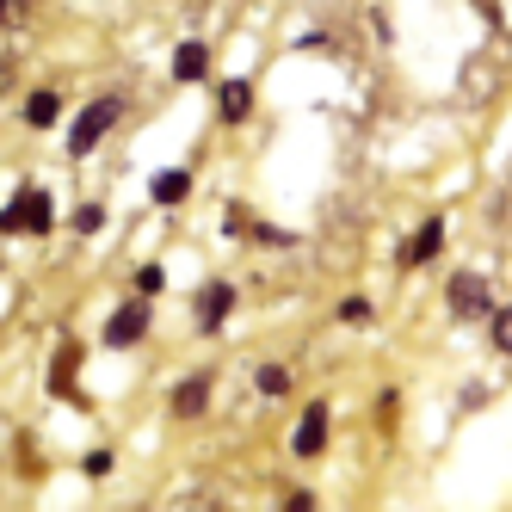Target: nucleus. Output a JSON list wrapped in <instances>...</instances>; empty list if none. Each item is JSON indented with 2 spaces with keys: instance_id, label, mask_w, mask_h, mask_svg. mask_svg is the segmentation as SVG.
<instances>
[{
  "instance_id": "1",
  "label": "nucleus",
  "mask_w": 512,
  "mask_h": 512,
  "mask_svg": "<svg viewBox=\"0 0 512 512\" xmlns=\"http://www.w3.org/2000/svg\"><path fill=\"white\" fill-rule=\"evenodd\" d=\"M118 112H124L118 99H93L87 112L75 118V130H68V155H93V149H99V136L118 124Z\"/></svg>"
},
{
  "instance_id": "2",
  "label": "nucleus",
  "mask_w": 512,
  "mask_h": 512,
  "mask_svg": "<svg viewBox=\"0 0 512 512\" xmlns=\"http://www.w3.org/2000/svg\"><path fill=\"white\" fill-rule=\"evenodd\" d=\"M0 229H31V235H44L50 229V198L44 192H25V198H13L7 210H0Z\"/></svg>"
},
{
  "instance_id": "3",
  "label": "nucleus",
  "mask_w": 512,
  "mask_h": 512,
  "mask_svg": "<svg viewBox=\"0 0 512 512\" xmlns=\"http://www.w3.org/2000/svg\"><path fill=\"white\" fill-rule=\"evenodd\" d=\"M451 309L463 315V321H475V315H488L494 303H488V284L475 278V272H457L451 278Z\"/></svg>"
},
{
  "instance_id": "4",
  "label": "nucleus",
  "mask_w": 512,
  "mask_h": 512,
  "mask_svg": "<svg viewBox=\"0 0 512 512\" xmlns=\"http://www.w3.org/2000/svg\"><path fill=\"white\" fill-rule=\"evenodd\" d=\"M142 334H149V309L142 303H124L112 321H105V346H136Z\"/></svg>"
},
{
  "instance_id": "5",
  "label": "nucleus",
  "mask_w": 512,
  "mask_h": 512,
  "mask_svg": "<svg viewBox=\"0 0 512 512\" xmlns=\"http://www.w3.org/2000/svg\"><path fill=\"white\" fill-rule=\"evenodd\" d=\"M321 445H327V408L315 401V408L297 420V438H290V451H297V457H315Z\"/></svg>"
},
{
  "instance_id": "6",
  "label": "nucleus",
  "mask_w": 512,
  "mask_h": 512,
  "mask_svg": "<svg viewBox=\"0 0 512 512\" xmlns=\"http://www.w3.org/2000/svg\"><path fill=\"white\" fill-rule=\"evenodd\" d=\"M204 408H210V377H186V383L173 389V414L179 420H198Z\"/></svg>"
},
{
  "instance_id": "7",
  "label": "nucleus",
  "mask_w": 512,
  "mask_h": 512,
  "mask_svg": "<svg viewBox=\"0 0 512 512\" xmlns=\"http://www.w3.org/2000/svg\"><path fill=\"white\" fill-rule=\"evenodd\" d=\"M438 241H445V223H426L408 247H401V266H426L432 253H438Z\"/></svg>"
},
{
  "instance_id": "8",
  "label": "nucleus",
  "mask_w": 512,
  "mask_h": 512,
  "mask_svg": "<svg viewBox=\"0 0 512 512\" xmlns=\"http://www.w3.org/2000/svg\"><path fill=\"white\" fill-rule=\"evenodd\" d=\"M229 303H235V290H229V284H210L204 297H198V321H204V327H216V321L229 315Z\"/></svg>"
},
{
  "instance_id": "9",
  "label": "nucleus",
  "mask_w": 512,
  "mask_h": 512,
  "mask_svg": "<svg viewBox=\"0 0 512 512\" xmlns=\"http://www.w3.org/2000/svg\"><path fill=\"white\" fill-rule=\"evenodd\" d=\"M204 68H210V50L204 44H179V56H173V75L179 81H198Z\"/></svg>"
},
{
  "instance_id": "10",
  "label": "nucleus",
  "mask_w": 512,
  "mask_h": 512,
  "mask_svg": "<svg viewBox=\"0 0 512 512\" xmlns=\"http://www.w3.org/2000/svg\"><path fill=\"white\" fill-rule=\"evenodd\" d=\"M56 112H62V99H56V93H31V99H25V124H38V130L56 124Z\"/></svg>"
},
{
  "instance_id": "11",
  "label": "nucleus",
  "mask_w": 512,
  "mask_h": 512,
  "mask_svg": "<svg viewBox=\"0 0 512 512\" xmlns=\"http://www.w3.org/2000/svg\"><path fill=\"white\" fill-rule=\"evenodd\" d=\"M247 105H253V87H247V81H229V87H223V118L241 124V118H247Z\"/></svg>"
},
{
  "instance_id": "12",
  "label": "nucleus",
  "mask_w": 512,
  "mask_h": 512,
  "mask_svg": "<svg viewBox=\"0 0 512 512\" xmlns=\"http://www.w3.org/2000/svg\"><path fill=\"white\" fill-rule=\"evenodd\" d=\"M186 186H192L186 173H161L155 179V204H179V198H186Z\"/></svg>"
},
{
  "instance_id": "13",
  "label": "nucleus",
  "mask_w": 512,
  "mask_h": 512,
  "mask_svg": "<svg viewBox=\"0 0 512 512\" xmlns=\"http://www.w3.org/2000/svg\"><path fill=\"white\" fill-rule=\"evenodd\" d=\"M340 321H352V327L371 321V303H364V297H346V303H340Z\"/></svg>"
},
{
  "instance_id": "14",
  "label": "nucleus",
  "mask_w": 512,
  "mask_h": 512,
  "mask_svg": "<svg viewBox=\"0 0 512 512\" xmlns=\"http://www.w3.org/2000/svg\"><path fill=\"white\" fill-rule=\"evenodd\" d=\"M260 389H266V395H284V389H290V377L278 371V364H266V371H260Z\"/></svg>"
},
{
  "instance_id": "15",
  "label": "nucleus",
  "mask_w": 512,
  "mask_h": 512,
  "mask_svg": "<svg viewBox=\"0 0 512 512\" xmlns=\"http://www.w3.org/2000/svg\"><path fill=\"white\" fill-rule=\"evenodd\" d=\"M488 315H494V346L506 352V340H512V321H506V309H488Z\"/></svg>"
},
{
  "instance_id": "16",
  "label": "nucleus",
  "mask_w": 512,
  "mask_h": 512,
  "mask_svg": "<svg viewBox=\"0 0 512 512\" xmlns=\"http://www.w3.org/2000/svg\"><path fill=\"white\" fill-rule=\"evenodd\" d=\"M136 290H161V266H142L136 272Z\"/></svg>"
},
{
  "instance_id": "17",
  "label": "nucleus",
  "mask_w": 512,
  "mask_h": 512,
  "mask_svg": "<svg viewBox=\"0 0 512 512\" xmlns=\"http://www.w3.org/2000/svg\"><path fill=\"white\" fill-rule=\"evenodd\" d=\"M13 75V56H0V81H7Z\"/></svg>"
}]
</instances>
